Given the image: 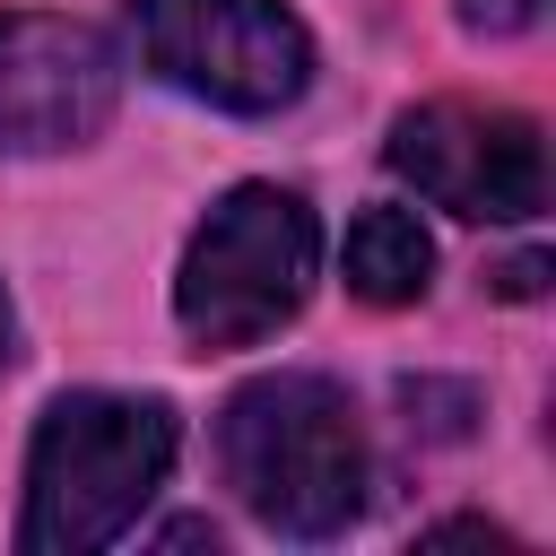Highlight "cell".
Listing matches in <instances>:
<instances>
[{
	"instance_id": "6da1fadb",
	"label": "cell",
	"mask_w": 556,
	"mask_h": 556,
	"mask_svg": "<svg viewBox=\"0 0 556 556\" xmlns=\"http://www.w3.org/2000/svg\"><path fill=\"white\" fill-rule=\"evenodd\" d=\"M217 460L243 513L278 539H339L365 513L374 452L330 374H261L217 417Z\"/></svg>"
},
{
	"instance_id": "7a4b0ae2",
	"label": "cell",
	"mask_w": 556,
	"mask_h": 556,
	"mask_svg": "<svg viewBox=\"0 0 556 556\" xmlns=\"http://www.w3.org/2000/svg\"><path fill=\"white\" fill-rule=\"evenodd\" d=\"M182 452V426L165 400H130V391H70L43 408L35 443H26V521L17 547L26 556H96L113 547L139 504L165 486Z\"/></svg>"
},
{
	"instance_id": "3957f363",
	"label": "cell",
	"mask_w": 556,
	"mask_h": 556,
	"mask_svg": "<svg viewBox=\"0 0 556 556\" xmlns=\"http://www.w3.org/2000/svg\"><path fill=\"white\" fill-rule=\"evenodd\" d=\"M313 269H321V226H313V208H304L295 191H278V182H235V191L200 217V235H191V252H182L174 321H182V339H191L200 356L252 348V339H269L278 321L304 313Z\"/></svg>"
},
{
	"instance_id": "277c9868",
	"label": "cell",
	"mask_w": 556,
	"mask_h": 556,
	"mask_svg": "<svg viewBox=\"0 0 556 556\" xmlns=\"http://www.w3.org/2000/svg\"><path fill=\"white\" fill-rule=\"evenodd\" d=\"M139 61L217 104V113H287L313 87V35L287 0H122Z\"/></svg>"
},
{
	"instance_id": "5b68a950",
	"label": "cell",
	"mask_w": 556,
	"mask_h": 556,
	"mask_svg": "<svg viewBox=\"0 0 556 556\" xmlns=\"http://www.w3.org/2000/svg\"><path fill=\"white\" fill-rule=\"evenodd\" d=\"M382 165L452 217L521 226L547 208V148H539V122L513 104H460V96L408 104L382 139Z\"/></svg>"
},
{
	"instance_id": "8992f818",
	"label": "cell",
	"mask_w": 556,
	"mask_h": 556,
	"mask_svg": "<svg viewBox=\"0 0 556 556\" xmlns=\"http://www.w3.org/2000/svg\"><path fill=\"white\" fill-rule=\"evenodd\" d=\"M122 104V52L104 26L61 9L0 17V156L87 148Z\"/></svg>"
},
{
	"instance_id": "52a82bcc",
	"label": "cell",
	"mask_w": 556,
	"mask_h": 556,
	"mask_svg": "<svg viewBox=\"0 0 556 556\" xmlns=\"http://www.w3.org/2000/svg\"><path fill=\"white\" fill-rule=\"evenodd\" d=\"M434 278V243L408 208H365L348 226V287L365 304H417Z\"/></svg>"
},
{
	"instance_id": "ba28073f",
	"label": "cell",
	"mask_w": 556,
	"mask_h": 556,
	"mask_svg": "<svg viewBox=\"0 0 556 556\" xmlns=\"http://www.w3.org/2000/svg\"><path fill=\"white\" fill-rule=\"evenodd\" d=\"M539 9L547 0H460V26L469 35H521V26H539Z\"/></svg>"
},
{
	"instance_id": "9c48e42d",
	"label": "cell",
	"mask_w": 556,
	"mask_h": 556,
	"mask_svg": "<svg viewBox=\"0 0 556 556\" xmlns=\"http://www.w3.org/2000/svg\"><path fill=\"white\" fill-rule=\"evenodd\" d=\"M539 287H547V252H521L495 269V295H539Z\"/></svg>"
},
{
	"instance_id": "30bf717a",
	"label": "cell",
	"mask_w": 556,
	"mask_h": 556,
	"mask_svg": "<svg viewBox=\"0 0 556 556\" xmlns=\"http://www.w3.org/2000/svg\"><path fill=\"white\" fill-rule=\"evenodd\" d=\"M165 547H217V530H208V521H174V530H165Z\"/></svg>"
},
{
	"instance_id": "8fae6325",
	"label": "cell",
	"mask_w": 556,
	"mask_h": 556,
	"mask_svg": "<svg viewBox=\"0 0 556 556\" xmlns=\"http://www.w3.org/2000/svg\"><path fill=\"white\" fill-rule=\"evenodd\" d=\"M9 339H17V330H9V295H0V374H9V356H17Z\"/></svg>"
}]
</instances>
